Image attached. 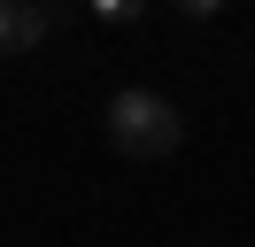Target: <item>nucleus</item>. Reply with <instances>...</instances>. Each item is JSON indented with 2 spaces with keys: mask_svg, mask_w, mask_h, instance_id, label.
Here are the masks:
<instances>
[{
  "mask_svg": "<svg viewBox=\"0 0 255 247\" xmlns=\"http://www.w3.org/2000/svg\"><path fill=\"white\" fill-rule=\"evenodd\" d=\"M101 124H109V147L131 154V162H162V154H178V139H186L178 101H170V93H155V85H124V93H109Z\"/></svg>",
  "mask_w": 255,
  "mask_h": 247,
  "instance_id": "1",
  "label": "nucleus"
},
{
  "mask_svg": "<svg viewBox=\"0 0 255 247\" xmlns=\"http://www.w3.org/2000/svg\"><path fill=\"white\" fill-rule=\"evenodd\" d=\"M54 23H62V8H39V0H0V62L31 54Z\"/></svg>",
  "mask_w": 255,
  "mask_h": 247,
  "instance_id": "2",
  "label": "nucleus"
},
{
  "mask_svg": "<svg viewBox=\"0 0 255 247\" xmlns=\"http://www.w3.org/2000/svg\"><path fill=\"white\" fill-rule=\"evenodd\" d=\"M93 15H101V23H139L147 8H139V0H93Z\"/></svg>",
  "mask_w": 255,
  "mask_h": 247,
  "instance_id": "3",
  "label": "nucleus"
}]
</instances>
